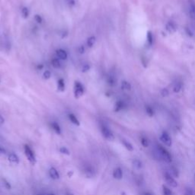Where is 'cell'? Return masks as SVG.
Listing matches in <instances>:
<instances>
[{"label":"cell","instance_id":"obj_32","mask_svg":"<svg viewBox=\"0 0 195 195\" xmlns=\"http://www.w3.org/2000/svg\"><path fill=\"white\" fill-rule=\"evenodd\" d=\"M184 195H195V193L193 190V189L190 188V187H187L184 190Z\"/></svg>","mask_w":195,"mask_h":195},{"label":"cell","instance_id":"obj_2","mask_svg":"<svg viewBox=\"0 0 195 195\" xmlns=\"http://www.w3.org/2000/svg\"><path fill=\"white\" fill-rule=\"evenodd\" d=\"M24 151H25V155L28 160L31 162L32 165H35L37 162L36 156H35V153L32 150V149L28 145H25L24 146Z\"/></svg>","mask_w":195,"mask_h":195},{"label":"cell","instance_id":"obj_5","mask_svg":"<svg viewBox=\"0 0 195 195\" xmlns=\"http://www.w3.org/2000/svg\"><path fill=\"white\" fill-rule=\"evenodd\" d=\"M160 140L162 141V143L164 144L165 146L168 147L172 146V140L171 138L170 135L167 133L166 131H163L162 133L160 136Z\"/></svg>","mask_w":195,"mask_h":195},{"label":"cell","instance_id":"obj_30","mask_svg":"<svg viewBox=\"0 0 195 195\" xmlns=\"http://www.w3.org/2000/svg\"><path fill=\"white\" fill-rule=\"evenodd\" d=\"M140 142H141V144H142V146L143 147H148L149 146V144H150V143H149L148 139H147L146 136H142V137L140 138Z\"/></svg>","mask_w":195,"mask_h":195},{"label":"cell","instance_id":"obj_27","mask_svg":"<svg viewBox=\"0 0 195 195\" xmlns=\"http://www.w3.org/2000/svg\"><path fill=\"white\" fill-rule=\"evenodd\" d=\"M189 11H190V16L193 20H195V3H193L190 5Z\"/></svg>","mask_w":195,"mask_h":195},{"label":"cell","instance_id":"obj_9","mask_svg":"<svg viewBox=\"0 0 195 195\" xmlns=\"http://www.w3.org/2000/svg\"><path fill=\"white\" fill-rule=\"evenodd\" d=\"M8 160L11 163L15 165L19 164V162H20V159H19V157L18 156L17 154H15V153H9V155H8Z\"/></svg>","mask_w":195,"mask_h":195},{"label":"cell","instance_id":"obj_41","mask_svg":"<svg viewBox=\"0 0 195 195\" xmlns=\"http://www.w3.org/2000/svg\"><path fill=\"white\" fill-rule=\"evenodd\" d=\"M37 69H38V70H41V69H44V65L43 64H38L37 66Z\"/></svg>","mask_w":195,"mask_h":195},{"label":"cell","instance_id":"obj_7","mask_svg":"<svg viewBox=\"0 0 195 195\" xmlns=\"http://www.w3.org/2000/svg\"><path fill=\"white\" fill-rule=\"evenodd\" d=\"M83 172H84V175L86 178H92L95 176V169L92 167V166H86V167L83 169Z\"/></svg>","mask_w":195,"mask_h":195},{"label":"cell","instance_id":"obj_31","mask_svg":"<svg viewBox=\"0 0 195 195\" xmlns=\"http://www.w3.org/2000/svg\"><path fill=\"white\" fill-rule=\"evenodd\" d=\"M147 41H148V44H150V45H152V44H153V36L151 31H149L148 34H147Z\"/></svg>","mask_w":195,"mask_h":195},{"label":"cell","instance_id":"obj_24","mask_svg":"<svg viewBox=\"0 0 195 195\" xmlns=\"http://www.w3.org/2000/svg\"><path fill=\"white\" fill-rule=\"evenodd\" d=\"M145 110H146V114L148 116H150V117H153V116L154 115L155 111L151 106H150V105H146Z\"/></svg>","mask_w":195,"mask_h":195},{"label":"cell","instance_id":"obj_17","mask_svg":"<svg viewBox=\"0 0 195 195\" xmlns=\"http://www.w3.org/2000/svg\"><path fill=\"white\" fill-rule=\"evenodd\" d=\"M181 89H182V83L181 82H176L172 86V90L175 93H178L181 92Z\"/></svg>","mask_w":195,"mask_h":195},{"label":"cell","instance_id":"obj_4","mask_svg":"<svg viewBox=\"0 0 195 195\" xmlns=\"http://www.w3.org/2000/svg\"><path fill=\"white\" fill-rule=\"evenodd\" d=\"M74 97L76 99H79L84 95L85 88L79 81H75L74 83Z\"/></svg>","mask_w":195,"mask_h":195},{"label":"cell","instance_id":"obj_6","mask_svg":"<svg viewBox=\"0 0 195 195\" xmlns=\"http://www.w3.org/2000/svg\"><path fill=\"white\" fill-rule=\"evenodd\" d=\"M164 177H165V180H166V183H167L170 187H178V182L175 181V179L173 178L172 174L169 173V172H166L164 175Z\"/></svg>","mask_w":195,"mask_h":195},{"label":"cell","instance_id":"obj_29","mask_svg":"<svg viewBox=\"0 0 195 195\" xmlns=\"http://www.w3.org/2000/svg\"><path fill=\"white\" fill-rule=\"evenodd\" d=\"M162 192H163V195H172V192L170 188L165 185L162 186Z\"/></svg>","mask_w":195,"mask_h":195},{"label":"cell","instance_id":"obj_23","mask_svg":"<svg viewBox=\"0 0 195 195\" xmlns=\"http://www.w3.org/2000/svg\"><path fill=\"white\" fill-rule=\"evenodd\" d=\"M1 181L2 183V185L4 186L5 188H6L7 190H11L12 189V185L11 184L9 183V181H8L7 179H5V178H1Z\"/></svg>","mask_w":195,"mask_h":195},{"label":"cell","instance_id":"obj_26","mask_svg":"<svg viewBox=\"0 0 195 195\" xmlns=\"http://www.w3.org/2000/svg\"><path fill=\"white\" fill-rule=\"evenodd\" d=\"M59 151L61 154L66 155V156H69L70 155V151L68 150V148H66V146H61L59 149Z\"/></svg>","mask_w":195,"mask_h":195},{"label":"cell","instance_id":"obj_44","mask_svg":"<svg viewBox=\"0 0 195 195\" xmlns=\"http://www.w3.org/2000/svg\"><path fill=\"white\" fill-rule=\"evenodd\" d=\"M48 195H54V194H53V193H50V194H48Z\"/></svg>","mask_w":195,"mask_h":195},{"label":"cell","instance_id":"obj_20","mask_svg":"<svg viewBox=\"0 0 195 195\" xmlns=\"http://www.w3.org/2000/svg\"><path fill=\"white\" fill-rule=\"evenodd\" d=\"M107 82L109 86H114L116 85V82H117V79H116V78L114 76L110 75L107 77Z\"/></svg>","mask_w":195,"mask_h":195},{"label":"cell","instance_id":"obj_10","mask_svg":"<svg viewBox=\"0 0 195 195\" xmlns=\"http://www.w3.org/2000/svg\"><path fill=\"white\" fill-rule=\"evenodd\" d=\"M56 56H57V57L60 59L66 60V59L68 58L67 52H66L65 50H63V49H58V50H56Z\"/></svg>","mask_w":195,"mask_h":195},{"label":"cell","instance_id":"obj_39","mask_svg":"<svg viewBox=\"0 0 195 195\" xmlns=\"http://www.w3.org/2000/svg\"><path fill=\"white\" fill-rule=\"evenodd\" d=\"M4 123H5V119H4V117L2 115H0V126H2L4 124Z\"/></svg>","mask_w":195,"mask_h":195},{"label":"cell","instance_id":"obj_1","mask_svg":"<svg viewBox=\"0 0 195 195\" xmlns=\"http://www.w3.org/2000/svg\"><path fill=\"white\" fill-rule=\"evenodd\" d=\"M156 154L159 159H162L168 163H171L172 161V155L169 151L162 146L157 144L156 148Z\"/></svg>","mask_w":195,"mask_h":195},{"label":"cell","instance_id":"obj_35","mask_svg":"<svg viewBox=\"0 0 195 195\" xmlns=\"http://www.w3.org/2000/svg\"><path fill=\"white\" fill-rule=\"evenodd\" d=\"M91 69V66L89 64H85L84 66L82 68V72H87Z\"/></svg>","mask_w":195,"mask_h":195},{"label":"cell","instance_id":"obj_38","mask_svg":"<svg viewBox=\"0 0 195 195\" xmlns=\"http://www.w3.org/2000/svg\"><path fill=\"white\" fill-rule=\"evenodd\" d=\"M6 153V151L4 148H2L1 146H0V156H2V155H5Z\"/></svg>","mask_w":195,"mask_h":195},{"label":"cell","instance_id":"obj_11","mask_svg":"<svg viewBox=\"0 0 195 195\" xmlns=\"http://www.w3.org/2000/svg\"><path fill=\"white\" fill-rule=\"evenodd\" d=\"M123 170H122V169L120 167L116 168V169L113 171V177H114V178H115V179H122V178H123Z\"/></svg>","mask_w":195,"mask_h":195},{"label":"cell","instance_id":"obj_12","mask_svg":"<svg viewBox=\"0 0 195 195\" xmlns=\"http://www.w3.org/2000/svg\"><path fill=\"white\" fill-rule=\"evenodd\" d=\"M166 29L168 32H169V33H174V32L176 31L177 30L176 24H175L174 22L170 21V22H169L167 24H166Z\"/></svg>","mask_w":195,"mask_h":195},{"label":"cell","instance_id":"obj_22","mask_svg":"<svg viewBox=\"0 0 195 195\" xmlns=\"http://www.w3.org/2000/svg\"><path fill=\"white\" fill-rule=\"evenodd\" d=\"M121 89L123 90H126V91H129L131 89V85L129 82L127 81H122L121 82Z\"/></svg>","mask_w":195,"mask_h":195},{"label":"cell","instance_id":"obj_3","mask_svg":"<svg viewBox=\"0 0 195 195\" xmlns=\"http://www.w3.org/2000/svg\"><path fill=\"white\" fill-rule=\"evenodd\" d=\"M101 132L102 133V136L105 138L106 140L109 141H112L114 140V135L113 132L111 131V129L108 127L107 125L102 123L101 125Z\"/></svg>","mask_w":195,"mask_h":195},{"label":"cell","instance_id":"obj_40","mask_svg":"<svg viewBox=\"0 0 195 195\" xmlns=\"http://www.w3.org/2000/svg\"><path fill=\"white\" fill-rule=\"evenodd\" d=\"M66 1H67V2L69 4V5H71V6L75 5V1H74V0H66Z\"/></svg>","mask_w":195,"mask_h":195},{"label":"cell","instance_id":"obj_28","mask_svg":"<svg viewBox=\"0 0 195 195\" xmlns=\"http://www.w3.org/2000/svg\"><path fill=\"white\" fill-rule=\"evenodd\" d=\"M133 165L136 169H140L142 168V162L139 159H134L133 161Z\"/></svg>","mask_w":195,"mask_h":195},{"label":"cell","instance_id":"obj_14","mask_svg":"<svg viewBox=\"0 0 195 195\" xmlns=\"http://www.w3.org/2000/svg\"><path fill=\"white\" fill-rule=\"evenodd\" d=\"M50 125H51L52 129L54 130V132L56 133V134L61 135V133H62V129H61L60 126H59V124L57 123V122L56 121L52 122V123H50Z\"/></svg>","mask_w":195,"mask_h":195},{"label":"cell","instance_id":"obj_37","mask_svg":"<svg viewBox=\"0 0 195 195\" xmlns=\"http://www.w3.org/2000/svg\"><path fill=\"white\" fill-rule=\"evenodd\" d=\"M161 94H162V95L163 97L168 96L169 95V90L167 89H163L162 90V92H161Z\"/></svg>","mask_w":195,"mask_h":195},{"label":"cell","instance_id":"obj_25","mask_svg":"<svg viewBox=\"0 0 195 195\" xmlns=\"http://www.w3.org/2000/svg\"><path fill=\"white\" fill-rule=\"evenodd\" d=\"M29 15H30V12H29V9H28V8H27V7H22V17L24 18H28V17H29Z\"/></svg>","mask_w":195,"mask_h":195},{"label":"cell","instance_id":"obj_45","mask_svg":"<svg viewBox=\"0 0 195 195\" xmlns=\"http://www.w3.org/2000/svg\"><path fill=\"white\" fill-rule=\"evenodd\" d=\"M38 195H44V194H38Z\"/></svg>","mask_w":195,"mask_h":195},{"label":"cell","instance_id":"obj_18","mask_svg":"<svg viewBox=\"0 0 195 195\" xmlns=\"http://www.w3.org/2000/svg\"><path fill=\"white\" fill-rule=\"evenodd\" d=\"M121 143H122V144H123V146H124L125 148H126V150H128V151H129V152L133 151V145H132V144L130 143H129V141H127V140H126L123 139L121 140Z\"/></svg>","mask_w":195,"mask_h":195},{"label":"cell","instance_id":"obj_15","mask_svg":"<svg viewBox=\"0 0 195 195\" xmlns=\"http://www.w3.org/2000/svg\"><path fill=\"white\" fill-rule=\"evenodd\" d=\"M68 118L70 120L71 123H73L76 126H79L80 125V121L79 120V119L77 118L75 114H72V113H69V114H68Z\"/></svg>","mask_w":195,"mask_h":195},{"label":"cell","instance_id":"obj_19","mask_svg":"<svg viewBox=\"0 0 195 195\" xmlns=\"http://www.w3.org/2000/svg\"><path fill=\"white\" fill-rule=\"evenodd\" d=\"M95 42H96V38H95V36H91L87 39V42H86V44H87L88 47H89V48H92V47L95 45Z\"/></svg>","mask_w":195,"mask_h":195},{"label":"cell","instance_id":"obj_42","mask_svg":"<svg viewBox=\"0 0 195 195\" xmlns=\"http://www.w3.org/2000/svg\"><path fill=\"white\" fill-rule=\"evenodd\" d=\"M66 195H73V193H70V192H68V193H66Z\"/></svg>","mask_w":195,"mask_h":195},{"label":"cell","instance_id":"obj_34","mask_svg":"<svg viewBox=\"0 0 195 195\" xmlns=\"http://www.w3.org/2000/svg\"><path fill=\"white\" fill-rule=\"evenodd\" d=\"M35 22H37V23H38V24H41L42 23V22H43V18H42V17H41V15H35Z\"/></svg>","mask_w":195,"mask_h":195},{"label":"cell","instance_id":"obj_16","mask_svg":"<svg viewBox=\"0 0 195 195\" xmlns=\"http://www.w3.org/2000/svg\"><path fill=\"white\" fill-rule=\"evenodd\" d=\"M65 88H66V85H65L64 79H59L57 80V89L59 92H64Z\"/></svg>","mask_w":195,"mask_h":195},{"label":"cell","instance_id":"obj_36","mask_svg":"<svg viewBox=\"0 0 195 195\" xmlns=\"http://www.w3.org/2000/svg\"><path fill=\"white\" fill-rule=\"evenodd\" d=\"M78 52L80 53V54H83V53L86 52V48H85V46L84 45L79 46L78 48Z\"/></svg>","mask_w":195,"mask_h":195},{"label":"cell","instance_id":"obj_8","mask_svg":"<svg viewBox=\"0 0 195 195\" xmlns=\"http://www.w3.org/2000/svg\"><path fill=\"white\" fill-rule=\"evenodd\" d=\"M49 175H50V178L53 180H58L60 178L59 172H58L57 169L54 167H51L49 169Z\"/></svg>","mask_w":195,"mask_h":195},{"label":"cell","instance_id":"obj_33","mask_svg":"<svg viewBox=\"0 0 195 195\" xmlns=\"http://www.w3.org/2000/svg\"><path fill=\"white\" fill-rule=\"evenodd\" d=\"M50 77H51V72H50V70L44 71V73H43V78H44V79L47 80L49 79H50Z\"/></svg>","mask_w":195,"mask_h":195},{"label":"cell","instance_id":"obj_13","mask_svg":"<svg viewBox=\"0 0 195 195\" xmlns=\"http://www.w3.org/2000/svg\"><path fill=\"white\" fill-rule=\"evenodd\" d=\"M125 108H126V103H125L123 101L118 100L115 103L114 111H115V112H119V111H122V110L124 109Z\"/></svg>","mask_w":195,"mask_h":195},{"label":"cell","instance_id":"obj_21","mask_svg":"<svg viewBox=\"0 0 195 195\" xmlns=\"http://www.w3.org/2000/svg\"><path fill=\"white\" fill-rule=\"evenodd\" d=\"M51 65L55 69H59L61 67V62L57 58H53L51 60Z\"/></svg>","mask_w":195,"mask_h":195},{"label":"cell","instance_id":"obj_43","mask_svg":"<svg viewBox=\"0 0 195 195\" xmlns=\"http://www.w3.org/2000/svg\"><path fill=\"white\" fill-rule=\"evenodd\" d=\"M144 195H153L151 193H146Z\"/></svg>","mask_w":195,"mask_h":195}]
</instances>
